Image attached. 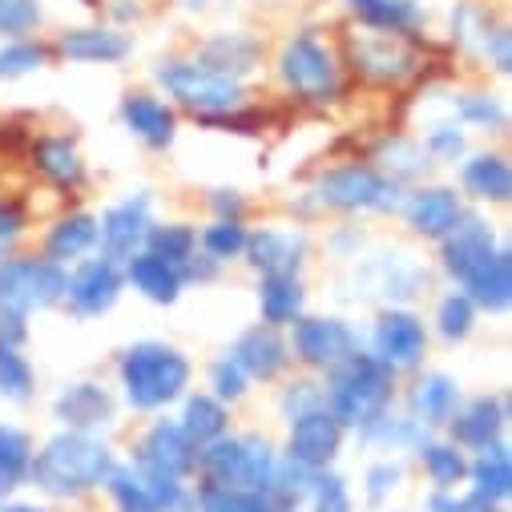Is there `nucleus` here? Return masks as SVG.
I'll use <instances>...</instances> for the list:
<instances>
[{
  "instance_id": "nucleus-18",
  "label": "nucleus",
  "mask_w": 512,
  "mask_h": 512,
  "mask_svg": "<svg viewBox=\"0 0 512 512\" xmlns=\"http://www.w3.org/2000/svg\"><path fill=\"white\" fill-rule=\"evenodd\" d=\"M242 254L259 275H299L307 263V234L295 226H263L246 234Z\"/></svg>"
},
{
  "instance_id": "nucleus-2",
  "label": "nucleus",
  "mask_w": 512,
  "mask_h": 512,
  "mask_svg": "<svg viewBox=\"0 0 512 512\" xmlns=\"http://www.w3.org/2000/svg\"><path fill=\"white\" fill-rule=\"evenodd\" d=\"M323 375V408L351 432H367L396 404V371H388L371 351H351Z\"/></svg>"
},
{
  "instance_id": "nucleus-46",
  "label": "nucleus",
  "mask_w": 512,
  "mask_h": 512,
  "mask_svg": "<svg viewBox=\"0 0 512 512\" xmlns=\"http://www.w3.org/2000/svg\"><path fill=\"white\" fill-rule=\"evenodd\" d=\"M49 61V49L41 41H25V37H13L9 45H0V81H17V77H29L37 69H45Z\"/></svg>"
},
{
  "instance_id": "nucleus-35",
  "label": "nucleus",
  "mask_w": 512,
  "mask_h": 512,
  "mask_svg": "<svg viewBox=\"0 0 512 512\" xmlns=\"http://www.w3.org/2000/svg\"><path fill=\"white\" fill-rule=\"evenodd\" d=\"M202 65H210L214 73H226L234 81H242L254 65H259V41L246 33H218L202 45Z\"/></svg>"
},
{
  "instance_id": "nucleus-7",
  "label": "nucleus",
  "mask_w": 512,
  "mask_h": 512,
  "mask_svg": "<svg viewBox=\"0 0 512 512\" xmlns=\"http://www.w3.org/2000/svg\"><path fill=\"white\" fill-rule=\"evenodd\" d=\"M65 283L69 271L49 263L45 254H29V259H0V315H21L29 319L33 311H49L65 303Z\"/></svg>"
},
{
  "instance_id": "nucleus-28",
  "label": "nucleus",
  "mask_w": 512,
  "mask_h": 512,
  "mask_svg": "<svg viewBox=\"0 0 512 512\" xmlns=\"http://www.w3.org/2000/svg\"><path fill=\"white\" fill-rule=\"evenodd\" d=\"M347 9L363 29L388 37H416L424 25V9L416 0H347Z\"/></svg>"
},
{
  "instance_id": "nucleus-8",
  "label": "nucleus",
  "mask_w": 512,
  "mask_h": 512,
  "mask_svg": "<svg viewBox=\"0 0 512 512\" xmlns=\"http://www.w3.org/2000/svg\"><path fill=\"white\" fill-rule=\"evenodd\" d=\"M279 77L283 85L315 105H327L339 97V61L315 33H295L279 53Z\"/></svg>"
},
{
  "instance_id": "nucleus-53",
  "label": "nucleus",
  "mask_w": 512,
  "mask_h": 512,
  "mask_svg": "<svg viewBox=\"0 0 512 512\" xmlns=\"http://www.w3.org/2000/svg\"><path fill=\"white\" fill-rule=\"evenodd\" d=\"M488 33H492V25H488V17H484L480 9L464 5V9H456V13H452V37H456L464 49L480 53V49H484V41H488Z\"/></svg>"
},
{
  "instance_id": "nucleus-25",
  "label": "nucleus",
  "mask_w": 512,
  "mask_h": 512,
  "mask_svg": "<svg viewBox=\"0 0 512 512\" xmlns=\"http://www.w3.org/2000/svg\"><path fill=\"white\" fill-rule=\"evenodd\" d=\"M460 404H464V400H460V383H456L452 375H444V371L420 375V379L412 383V392H408V416H412L416 424H424L428 432H432V428H448V420L456 416Z\"/></svg>"
},
{
  "instance_id": "nucleus-39",
  "label": "nucleus",
  "mask_w": 512,
  "mask_h": 512,
  "mask_svg": "<svg viewBox=\"0 0 512 512\" xmlns=\"http://www.w3.org/2000/svg\"><path fill=\"white\" fill-rule=\"evenodd\" d=\"M452 117L460 125H472V130H484V134H504L508 125V109L500 97L492 93H452Z\"/></svg>"
},
{
  "instance_id": "nucleus-45",
  "label": "nucleus",
  "mask_w": 512,
  "mask_h": 512,
  "mask_svg": "<svg viewBox=\"0 0 512 512\" xmlns=\"http://www.w3.org/2000/svg\"><path fill=\"white\" fill-rule=\"evenodd\" d=\"M154 508L158 512H198V496L190 488V480H178V476H158V472H138Z\"/></svg>"
},
{
  "instance_id": "nucleus-40",
  "label": "nucleus",
  "mask_w": 512,
  "mask_h": 512,
  "mask_svg": "<svg viewBox=\"0 0 512 512\" xmlns=\"http://www.w3.org/2000/svg\"><path fill=\"white\" fill-rule=\"evenodd\" d=\"M37 392V371L17 343H0V400L29 404Z\"/></svg>"
},
{
  "instance_id": "nucleus-61",
  "label": "nucleus",
  "mask_w": 512,
  "mask_h": 512,
  "mask_svg": "<svg viewBox=\"0 0 512 512\" xmlns=\"http://www.w3.org/2000/svg\"><path fill=\"white\" fill-rule=\"evenodd\" d=\"M492 512H500V508H492Z\"/></svg>"
},
{
  "instance_id": "nucleus-31",
  "label": "nucleus",
  "mask_w": 512,
  "mask_h": 512,
  "mask_svg": "<svg viewBox=\"0 0 512 512\" xmlns=\"http://www.w3.org/2000/svg\"><path fill=\"white\" fill-rule=\"evenodd\" d=\"M93 250H97V218L85 214V210L65 214V218L45 234V259L57 263V267L81 263L85 254H93Z\"/></svg>"
},
{
  "instance_id": "nucleus-56",
  "label": "nucleus",
  "mask_w": 512,
  "mask_h": 512,
  "mask_svg": "<svg viewBox=\"0 0 512 512\" xmlns=\"http://www.w3.org/2000/svg\"><path fill=\"white\" fill-rule=\"evenodd\" d=\"M508 49H512V37H508L504 25H496V29L488 33V41H484L480 53L488 57V65H492L496 73H508V65H512V53H508Z\"/></svg>"
},
{
  "instance_id": "nucleus-48",
  "label": "nucleus",
  "mask_w": 512,
  "mask_h": 512,
  "mask_svg": "<svg viewBox=\"0 0 512 512\" xmlns=\"http://www.w3.org/2000/svg\"><path fill=\"white\" fill-rule=\"evenodd\" d=\"M307 504H311V512H351V488L339 472L319 468V472H311Z\"/></svg>"
},
{
  "instance_id": "nucleus-29",
  "label": "nucleus",
  "mask_w": 512,
  "mask_h": 512,
  "mask_svg": "<svg viewBox=\"0 0 512 512\" xmlns=\"http://www.w3.org/2000/svg\"><path fill=\"white\" fill-rule=\"evenodd\" d=\"M33 166H37V174L49 182V186H57V190H81L85 186V158H81V150H77V142H69V138H57V134H49V138H37V146H33Z\"/></svg>"
},
{
  "instance_id": "nucleus-60",
  "label": "nucleus",
  "mask_w": 512,
  "mask_h": 512,
  "mask_svg": "<svg viewBox=\"0 0 512 512\" xmlns=\"http://www.w3.org/2000/svg\"><path fill=\"white\" fill-rule=\"evenodd\" d=\"M287 512H299V508H287Z\"/></svg>"
},
{
  "instance_id": "nucleus-23",
  "label": "nucleus",
  "mask_w": 512,
  "mask_h": 512,
  "mask_svg": "<svg viewBox=\"0 0 512 512\" xmlns=\"http://www.w3.org/2000/svg\"><path fill=\"white\" fill-rule=\"evenodd\" d=\"M121 125L130 130L142 146H150V150H166V146H174V138H178V117H174V109L166 105V101H158L154 93H125L121 97Z\"/></svg>"
},
{
  "instance_id": "nucleus-33",
  "label": "nucleus",
  "mask_w": 512,
  "mask_h": 512,
  "mask_svg": "<svg viewBox=\"0 0 512 512\" xmlns=\"http://www.w3.org/2000/svg\"><path fill=\"white\" fill-rule=\"evenodd\" d=\"M259 315L267 327H291L307 315V291L299 275H263L259 279Z\"/></svg>"
},
{
  "instance_id": "nucleus-11",
  "label": "nucleus",
  "mask_w": 512,
  "mask_h": 512,
  "mask_svg": "<svg viewBox=\"0 0 512 512\" xmlns=\"http://www.w3.org/2000/svg\"><path fill=\"white\" fill-rule=\"evenodd\" d=\"M291 335V359H299L311 371H331L335 363H343L351 351H359V335L347 319L339 315H299Z\"/></svg>"
},
{
  "instance_id": "nucleus-55",
  "label": "nucleus",
  "mask_w": 512,
  "mask_h": 512,
  "mask_svg": "<svg viewBox=\"0 0 512 512\" xmlns=\"http://www.w3.org/2000/svg\"><path fill=\"white\" fill-rule=\"evenodd\" d=\"M25 234V210L17 202H0V259H9Z\"/></svg>"
},
{
  "instance_id": "nucleus-10",
  "label": "nucleus",
  "mask_w": 512,
  "mask_h": 512,
  "mask_svg": "<svg viewBox=\"0 0 512 512\" xmlns=\"http://www.w3.org/2000/svg\"><path fill=\"white\" fill-rule=\"evenodd\" d=\"M371 355L388 371H396V375L416 371L424 363V355H428V327H424V319L416 311H408V307L379 311V319L371 327Z\"/></svg>"
},
{
  "instance_id": "nucleus-43",
  "label": "nucleus",
  "mask_w": 512,
  "mask_h": 512,
  "mask_svg": "<svg viewBox=\"0 0 512 512\" xmlns=\"http://www.w3.org/2000/svg\"><path fill=\"white\" fill-rule=\"evenodd\" d=\"M101 488L109 492V500H113V508H117V512H158L134 464H113Z\"/></svg>"
},
{
  "instance_id": "nucleus-26",
  "label": "nucleus",
  "mask_w": 512,
  "mask_h": 512,
  "mask_svg": "<svg viewBox=\"0 0 512 512\" xmlns=\"http://www.w3.org/2000/svg\"><path fill=\"white\" fill-rule=\"evenodd\" d=\"M125 271V283H130L146 303H154V307H174L178 299H182V291H186V283H182V271L174 267V263H166V259H158V254H150V250H138L130 263H121Z\"/></svg>"
},
{
  "instance_id": "nucleus-4",
  "label": "nucleus",
  "mask_w": 512,
  "mask_h": 512,
  "mask_svg": "<svg viewBox=\"0 0 512 512\" xmlns=\"http://www.w3.org/2000/svg\"><path fill=\"white\" fill-rule=\"evenodd\" d=\"M279 468V452L263 436H218L214 444L198 448V476L202 484L214 488H250V492H267L271 476Z\"/></svg>"
},
{
  "instance_id": "nucleus-42",
  "label": "nucleus",
  "mask_w": 512,
  "mask_h": 512,
  "mask_svg": "<svg viewBox=\"0 0 512 512\" xmlns=\"http://www.w3.org/2000/svg\"><path fill=\"white\" fill-rule=\"evenodd\" d=\"M146 250L158 254V259L182 267L190 254L198 250V230L186 226V222H154L150 234H146Z\"/></svg>"
},
{
  "instance_id": "nucleus-13",
  "label": "nucleus",
  "mask_w": 512,
  "mask_h": 512,
  "mask_svg": "<svg viewBox=\"0 0 512 512\" xmlns=\"http://www.w3.org/2000/svg\"><path fill=\"white\" fill-rule=\"evenodd\" d=\"M291 432H287V448L283 456L307 472H319V468H331L335 456L343 452V436L347 428L327 412V408H311L295 420H287Z\"/></svg>"
},
{
  "instance_id": "nucleus-30",
  "label": "nucleus",
  "mask_w": 512,
  "mask_h": 512,
  "mask_svg": "<svg viewBox=\"0 0 512 512\" xmlns=\"http://www.w3.org/2000/svg\"><path fill=\"white\" fill-rule=\"evenodd\" d=\"M468 484H472L468 492H476L492 508H500L512 496V456L504 440L480 448L476 460H468Z\"/></svg>"
},
{
  "instance_id": "nucleus-21",
  "label": "nucleus",
  "mask_w": 512,
  "mask_h": 512,
  "mask_svg": "<svg viewBox=\"0 0 512 512\" xmlns=\"http://www.w3.org/2000/svg\"><path fill=\"white\" fill-rule=\"evenodd\" d=\"M504 424H508V400L504 396H480V400L456 408V416L448 420V432H452L456 448L480 452V448L504 440Z\"/></svg>"
},
{
  "instance_id": "nucleus-1",
  "label": "nucleus",
  "mask_w": 512,
  "mask_h": 512,
  "mask_svg": "<svg viewBox=\"0 0 512 512\" xmlns=\"http://www.w3.org/2000/svg\"><path fill=\"white\" fill-rule=\"evenodd\" d=\"M113 448L101 436L89 432H61L53 440L41 444V452H33L29 464V484L53 500H77L93 488L105 484L109 468H113Z\"/></svg>"
},
{
  "instance_id": "nucleus-16",
  "label": "nucleus",
  "mask_w": 512,
  "mask_h": 512,
  "mask_svg": "<svg viewBox=\"0 0 512 512\" xmlns=\"http://www.w3.org/2000/svg\"><path fill=\"white\" fill-rule=\"evenodd\" d=\"M355 299H383V303H408L428 287V271L408 259V254H379V259L355 267Z\"/></svg>"
},
{
  "instance_id": "nucleus-47",
  "label": "nucleus",
  "mask_w": 512,
  "mask_h": 512,
  "mask_svg": "<svg viewBox=\"0 0 512 512\" xmlns=\"http://www.w3.org/2000/svg\"><path fill=\"white\" fill-rule=\"evenodd\" d=\"M472 327H476V307L460 291L444 295L440 307H436V331H440V339L444 343H464L472 335Z\"/></svg>"
},
{
  "instance_id": "nucleus-17",
  "label": "nucleus",
  "mask_w": 512,
  "mask_h": 512,
  "mask_svg": "<svg viewBox=\"0 0 512 512\" xmlns=\"http://www.w3.org/2000/svg\"><path fill=\"white\" fill-rule=\"evenodd\" d=\"M53 416L65 424V432H89L101 436L113 428L117 420V404L109 396V388H101L97 379H77L53 400Z\"/></svg>"
},
{
  "instance_id": "nucleus-22",
  "label": "nucleus",
  "mask_w": 512,
  "mask_h": 512,
  "mask_svg": "<svg viewBox=\"0 0 512 512\" xmlns=\"http://www.w3.org/2000/svg\"><path fill=\"white\" fill-rule=\"evenodd\" d=\"M460 295L488 315H504L512 303V259H508V246H496L488 259H480L464 279H460Z\"/></svg>"
},
{
  "instance_id": "nucleus-51",
  "label": "nucleus",
  "mask_w": 512,
  "mask_h": 512,
  "mask_svg": "<svg viewBox=\"0 0 512 512\" xmlns=\"http://www.w3.org/2000/svg\"><path fill=\"white\" fill-rule=\"evenodd\" d=\"M246 388H250V379H246V371L226 355V359H218L214 367H210V396L214 400H222V404H234V400H242L246 396Z\"/></svg>"
},
{
  "instance_id": "nucleus-57",
  "label": "nucleus",
  "mask_w": 512,
  "mask_h": 512,
  "mask_svg": "<svg viewBox=\"0 0 512 512\" xmlns=\"http://www.w3.org/2000/svg\"><path fill=\"white\" fill-rule=\"evenodd\" d=\"M218 267H222V263H214L210 254H198V250H194L178 271H182V283H210V279L218 275Z\"/></svg>"
},
{
  "instance_id": "nucleus-32",
  "label": "nucleus",
  "mask_w": 512,
  "mask_h": 512,
  "mask_svg": "<svg viewBox=\"0 0 512 512\" xmlns=\"http://www.w3.org/2000/svg\"><path fill=\"white\" fill-rule=\"evenodd\" d=\"M460 186L468 198L500 206L512 198V166L504 162V154H472L460 170Z\"/></svg>"
},
{
  "instance_id": "nucleus-41",
  "label": "nucleus",
  "mask_w": 512,
  "mask_h": 512,
  "mask_svg": "<svg viewBox=\"0 0 512 512\" xmlns=\"http://www.w3.org/2000/svg\"><path fill=\"white\" fill-rule=\"evenodd\" d=\"M198 512H283L267 492H250V488H214L198 484Z\"/></svg>"
},
{
  "instance_id": "nucleus-44",
  "label": "nucleus",
  "mask_w": 512,
  "mask_h": 512,
  "mask_svg": "<svg viewBox=\"0 0 512 512\" xmlns=\"http://www.w3.org/2000/svg\"><path fill=\"white\" fill-rule=\"evenodd\" d=\"M246 226L242 218H214L202 234H198V246L202 254H210L214 263H230V259H242V250H246Z\"/></svg>"
},
{
  "instance_id": "nucleus-54",
  "label": "nucleus",
  "mask_w": 512,
  "mask_h": 512,
  "mask_svg": "<svg viewBox=\"0 0 512 512\" xmlns=\"http://www.w3.org/2000/svg\"><path fill=\"white\" fill-rule=\"evenodd\" d=\"M311 408H323V383H315V379H295L291 388L283 392V400H279L283 420H295V416H303V412H311Z\"/></svg>"
},
{
  "instance_id": "nucleus-12",
  "label": "nucleus",
  "mask_w": 512,
  "mask_h": 512,
  "mask_svg": "<svg viewBox=\"0 0 512 512\" xmlns=\"http://www.w3.org/2000/svg\"><path fill=\"white\" fill-rule=\"evenodd\" d=\"M355 73H363L375 85H400L420 73L424 57L412 49V37H388V33H359L347 41Z\"/></svg>"
},
{
  "instance_id": "nucleus-37",
  "label": "nucleus",
  "mask_w": 512,
  "mask_h": 512,
  "mask_svg": "<svg viewBox=\"0 0 512 512\" xmlns=\"http://www.w3.org/2000/svg\"><path fill=\"white\" fill-rule=\"evenodd\" d=\"M416 456H420V464H424V472H428V480L436 488H460L468 480V456L452 440H432L428 436L416 448Z\"/></svg>"
},
{
  "instance_id": "nucleus-19",
  "label": "nucleus",
  "mask_w": 512,
  "mask_h": 512,
  "mask_svg": "<svg viewBox=\"0 0 512 512\" xmlns=\"http://www.w3.org/2000/svg\"><path fill=\"white\" fill-rule=\"evenodd\" d=\"M226 355L246 371V379H263V383L279 379V375L287 371V363H291L287 339L279 335V327H267V323L246 327V331L234 339V347H230Z\"/></svg>"
},
{
  "instance_id": "nucleus-49",
  "label": "nucleus",
  "mask_w": 512,
  "mask_h": 512,
  "mask_svg": "<svg viewBox=\"0 0 512 512\" xmlns=\"http://www.w3.org/2000/svg\"><path fill=\"white\" fill-rule=\"evenodd\" d=\"M400 480H404V464L400 460H375L367 472H363V496H367V504H383L396 488H400Z\"/></svg>"
},
{
  "instance_id": "nucleus-34",
  "label": "nucleus",
  "mask_w": 512,
  "mask_h": 512,
  "mask_svg": "<svg viewBox=\"0 0 512 512\" xmlns=\"http://www.w3.org/2000/svg\"><path fill=\"white\" fill-rule=\"evenodd\" d=\"M178 428L190 436L194 448H206V444H214L218 436L230 432V412H226V404L214 400L210 392H194V396H186V404H182Z\"/></svg>"
},
{
  "instance_id": "nucleus-58",
  "label": "nucleus",
  "mask_w": 512,
  "mask_h": 512,
  "mask_svg": "<svg viewBox=\"0 0 512 512\" xmlns=\"http://www.w3.org/2000/svg\"><path fill=\"white\" fill-rule=\"evenodd\" d=\"M210 210L218 218H242L246 214V198L238 190H210Z\"/></svg>"
},
{
  "instance_id": "nucleus-3",
  "label": "nucleus",
  "mask_w": 512,
  "mask_h": 512,
  "mask_svg": "<svg viewBox=\"0 0 512 512\" xmlns=\"http://www.w3.org/2000/svg\"><path fill=\"white\" fill-rule=\"evenodd\" d=\"M117 379L121 396L134 412H162L178 404L190 388V359L162 343V339H142L134 347H125L117 359Z\"/></svg>"
},
{
  "instance_id": "nucleus-15",
  "label": "nucleus",
  "mask_w": 512,
  "mask_h": 512,
  "mask_svg": "<svg viewBox=\"0 0 512 512\" xmlns=\"http://www.w3.org/2000/svg\"><path fill=\"white\" fill-rule=\"evenodd\" d=\"M134 468L138 472H158V476L190 480L198 472V448L178 428V420H154L142 432L138 448H134Z\"/></svg>"
},
{
  "instance_id": "nucleus-6",
  "label": "nucleus",
  "mask_w": 512,
  "mask_h": 512,
  "mask_svg": "<svg viewBox=\"0 0 512 512\" xmlns=\"http://www.w3.org/2000/svg\"><path fill=\"white\" fill-rule=\"evenodd\" d=\"M315 198L343 214H396L404 206V186L375 166H335L319 178Z\"/></svg>"
},
{
  "instance_id": "nucleus-36",
  "label": "nucleus",
  "mask_w": 512,
  "mask_h": 512,
  "mask_svg": "<svg viewBox=\"0 0 512 512\" xmlns=\"http://www.w3.org/2000/svg\"><path fill=\"white\" fill-rule=\"evenodd\" d=\"M375 170H383L388 178H396L400 186L404 182H416V178H424L428 170H432V158H428V150L420 146V142H412V138H388L379 150H375Z\"/></svg>"
},
{
  "instance_id": "nucleus-5",
  "label": "nucleus",
  "mask_w": 512,
  "mask_h": 512,
  "mask_svg": "<svg viewBox=\"0 0 512 512\" xmlns=\"http://www.w3.org/2000/svg\"><path fill=\"white\" fill-rule=\"evenodd\" d=\"M154 77H158V85H162L178 105H186L190 113H198V117H206V121L242 109V85H238L234 77H226V73H214V69L202 65V61H182V57H174V61H162V65L154 69Z\"/></svg>"
},
{
  "instance_id": "nucleus-9",
  "label": "nucleus",
  "mask_w": 512,
  "mask_h": 512,
  "mask_svg": "<svg viewBox=\"0 0 512 512\" xmlns=\"http://www.w3.org/2000/svg\"><path fill=\"white\" fill-rule=\"evenodd\" d=\"M150 226H154V202H150L146 190L113 202V206L97 218V250H101V259H109V263H117V267L130 263L138 250H146Z\"/></svg>"
},
{
  "instance_id": "nucleus-50",
  "label": "nucleus",
  "mask_w": 512,
  "mask_h": 512,
  "mask_svg": "<svg viewBox=\"0 0 512 512\" xmlns=\"http://www.w3.org/2000/svg\"><path fill=\"white\" fill-rule=\"evenodd\" d=\"M41 25V0H0V37H25Z\"/></svg>"
},
{
  "instance_id": "nucleus-20",
  "label": "nucleus",
  "mask_w": 512,
  "mask_h": 512,
  "mask_svg": "<svg viewBox=\"0 0 512 512\" xmlns=\"http://www.w3.org/2000/svg\"><path fill=\"white\" fill-rule=\"evenodd\" d=\"M496 246H500V242H496L492 222H484L480 214H468V210H464V218L440 238V267H444V275H452V279L460 283L480 259H488Z\"/></svg>"
},
{
  "instance_id": "nucleus-38",
  "label": "nucleus",
  "mask_w": 512,
  "mask_h": 512,
  "mask_svg": "<svg viewBox=\"0 0 512 512\" xmlns=\"http://www.w3.org/2000/svg\"><path fill=\"white\" fill-rule=\"evenodd\" d=\"M29 464H33V440L17 424H0V496L29 484Z\"/></svg>"
},
{
  "instance_id": "nucleus-52",
  "label": "nucleus",
  "mask_w": 512,
  "mask_h": 512,
  "mask_svg": "<svg viewBox=\"0 0 512 512\" xmlns=\"http://www.w3.org/2000/svg\"><path fill=\"white\" fill-rule=\"evenodd\" d=\"M424 150H428V158L456 162L464 154V130H460V121H432L428 125V138H424Z\"/></svg>"
},
{
  "instance_id": "nucleus-14",
  "label": "nucleus",
  "mask_w": 512,
  "mask_h": 512,
  "mask_svg": "<svg viewBox=\"0 0 512 512\" xmlns=\"http://www.w3.org/2000/svg\"><path fill=\"white\" fill-rule=\"evenodd\" d=\"M121 291H125L121 267L97 254V259L73 263V275L65 283V303L77 319H97V315H109L117 307Z\"/></svg>"
},
{
  "instance_id": "nucleus-24",
  "label": "nucleus",
  "mask_w": 512,
  "mask_h": 512,
  "mask_svg": "<svg viewBox=\"0 0 512 512\" xmlns=\"http://www.w3.org/2000/svg\"><path fill=\"white\" fill-rule=\"evenodd\" d=\"M400 210H404L408 226H412L420 238H436V242L464 218V202H460V194L448 190V186H420V190H412V194L404 198Z\"/></svg>"
},
{
  "instance_id": "nucleus-27",
  "label": "nucleus",
  "mask_w": 512,
  "mask_h": 512,
  "mask_svg": "<svg viewBox=\"0 0 512 512\" xmlns=\"http://www.w3.org/2000/svg\"><path fill=\"white\" fill-rule=\"evenodd\" d=\"M57 53L65 61H77V65H117L134 53V41L117 29L89 25V29H65L57 37Z\"/></svg>"
},
{
  "instance_id": "nucleus-59",
  "label": "nucleus",
  "mask_w": 512,
  "mask_h": 512,
  "mask_svg": "<svg viewBox=\"0 0 512 512\" xmlns=\"http://www.w3.org/2000/svg\"><path fill=\"white\" fill-rule=\"evenodd\" d=\"M0 512H49V508H37V504H5V500H0Z\"/></svg>"
}]
</instances>
